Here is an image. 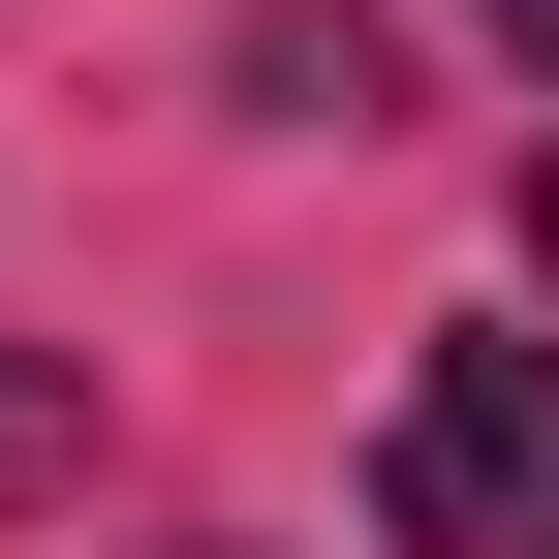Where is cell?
Returning <instances> with one entry per match:
<instances>
[{
    "instance_id": "1",
    "label": "cell",
    "mask_w": 559,
    "mask_h": 559,
    "mask_svg": "<svg viewBox=\"0 0 559 559\" xmlns=\"http://www.w3.org/2000/svg\"><path fill=\"white\" fill-rule=\"evenodd\" d=\"M373 559H559V342H528V311L404 342V404H373Z\"/></svg>"
},
{
    "instance_id": "2",
    "label": "cell",
    "mask_w": 559,
    "mask_h": 559,
    "mask_svg": "<svg viewBox=\"0 0 559 559\" xmlns=\"http://www.w3.org/2000/svg\"><path fill=\"white\" fill-rule=\"evenodd\" d=\"M249 94L280 124H404V32H373V0H249Z\"/></svg>"
},
{
    "instance_id": "3",
    "label": "cell",
    "mask_w": 559,
    "mask_h": 559,
    "mask_svg": "<svg viewBox=\"0 0 559 559\" xmlns=\"http://www.w3.org/2000/svg\"><path fill=\"white\" fill-rule=\"evenodd\" d=\"M62 436H94V373H0V466H62Z\"/></svg>"
},
{
    "instance_id": "4",
    "label": "cell",
    "mask_w": 559,
    "mask_h": 559,
    "mask_svg": "<svg viewBox=\"0 0 559 559\" xmlns=\"http://www.w3.org/2000/svg\"><path fill=\"white\" fill-rule=\"evenodd\" d=\"M466 32H498V62H528V94H559V0H466Z\"/></svg>"
},
{
    "instance_id": "5",
    "label": "cell",
    "mask_w": 559,
    "mask_h": 559,
    "mask_svg": "<svg viewBox=\"0 0 559 559\" xmlns=\"http://www.w3.org/2000/svg\"><path fill=\"white\" fill-rule=\"evenodd\" d=\"M528 280H559V187H528Z\"/></svg>"
}]
</instances>
